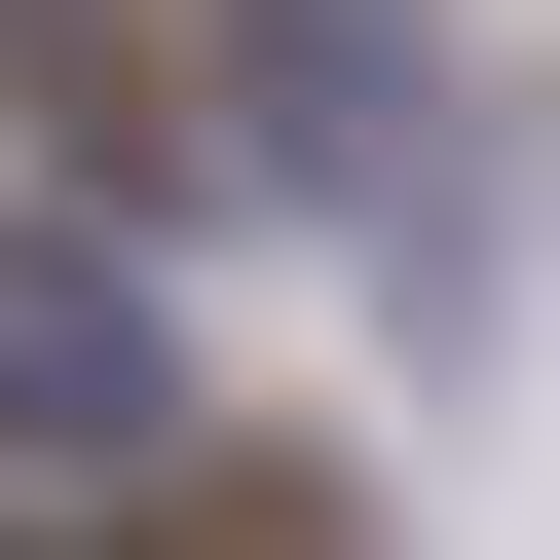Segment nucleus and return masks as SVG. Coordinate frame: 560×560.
I'll return each mask as SVG.
<instances>
[{
    "label": "nucleus",
    "instance_id": "1",
    "mask_svg": "<svg viewBox=\"0 0 560 560\" xmlns=\"http://www.w3.org/2000/svg\"><path fill=\"white\" fill-rule=\"evenodd\" d=\"M0 38H38V113H75V150H187V0H0Z\"/></svg>",
    "mask_w": 560,
    "mask_h": 560
},
{
    "label": "nucleus",
    "instance_id": "2",
    "mask_svg": "<svg viewBox=\"0 0 560 560\" xmlns=\"http://www.w3.org/2000/svg\"><path fill=\"white\" fill-rule=\"evenodd\" d=\"M150 560H374V523H337V448H224V486H187Z\"/></svg>",
    "mask_w": 560,
    "mask_h": 560
}]
</instances>
